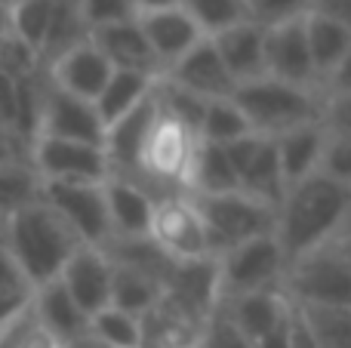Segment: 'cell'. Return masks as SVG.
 <instances>
[{
    "mask_svg": "<svg viewBox=\"0 0 351 348\" xmlns=\"http://www.w3.org/2000/svg\"><path fill=\"white\" fill-rule=\"evenodd\" d=\"M28 164L40 182H105L108 160L102 145L37 136L28 145Z\"/></svg>",
    "mask_w": 351,
    "mask_h": 348,
    "instance_id": "10",
    "label": "cell"
},
{
    "mask_svg": "<svg viewBox=\"0 0 351 348\" xmlns=\"http://www.w3.org/2000/svg\"><path fill=\"white\" fill-rule=\"evenodd\" d=\"M351 234L290 259L280 277V293L293 306H351Z\"/></svg>",
    "mask_w": 351,
    "mask_h": 348,
    "instance_id": "4",
    "label": "cell"
},
{
    "mask_svg": "<svg viewBox=\"0 0 351 348\" xmlns=\"http://www.w3.org/2000/svg\"><path fill=\"white\" fill-rule=\"evenodd\" d=\"M12 114H16V80L0 74V129L12 133Z\"/></svg>",
    "mask_w": 351,
    "mask_h": 348,
    "instance_id": "44",
    "label": "cell"
},
{
    "mask_svg": "<svg viewBox=\"0 0 351 348\" xmlns=\"http://www.w3.org/2000/svg\"><path fill=\"white\" fill-rule=\"evenodd\" d=\"M222 148L237 173L241 191H247L256 201H265V203H271V207H278L287 185H284V176H280L274 142L250 133V136H243V139L228 142V145H222Z\"/></svg>",
    "mask_w": 351,
    "mask_h": 348,
    "instance_id": "11",
    "label": "cell"
},
{
    "mask_svg": "<svg viewBox=\"0 0 351 348\" xmlns=\"http://www.w3.org/2000/svg\"><path fill=\"white\" fill-rule=\"evenodd\" d=\"M148 240L173 262H197V259H216V250L210 244L204 219H200L194 201L182 195H167L154 201Z\"/></svg>",
    "mask_w": 351,
    "mask_h": 348,
    "instance_id": "8",
    "label": "cell"
},
{
    "mask_svg": "<svg viewBox=\"0 0 351 348\" xmlns=\"http://www.w3.org/2000/svg\"><path fill=\"white\" fill-rule=\"evenodd\" d=\"M90 40L105 55L111 71H133V74H145V77H160V65L136 18L96 28L90 34Z\"/></svg>",
    "mask_w": 351,
    "mask_h": 348,
    "instance_id": "19",
    "label": "cell"
},
{
    "mask_svg": "<svg viewBox=\"0 0 351 348\" xmlns=\"http://www.w3.org/2000/svg\"><path fill=\"white\" fill-rule=\"evenodd\" d=\"M164 80L176 84L179 90L191 92V96L204 99V102H213V99H231L234 92V80L225 71L222 59H219L216 47H213L210 37L197 40L179 62H173L164 74Z\"/></svg>",
    "mask_w": 351,
    "mask_h": 348,
    "instance_id": "13",
    "label": "cell"
},
{
    "mask_svg": "<svg viewBox=\"0 0 351 348\" xmlns=\"http://www.w3.org/2000/svg\"><path fill=\"white\" fill-rule=\"evenodd\" d=\"M210 232L213 250L225 253L228 247L243 244V240L274 234V219L278 207L265 201H256L247 191H225V195H188Z\"/></svg>",
    "mask_w": 351,
    "mask_h": 348,
    "instance_id": "6",
    "label": "cell"
},
{
    "mask_svg": "<svg viewBox=\"0 0 351 348\" xmlns=\"http://www.w3.org/2000/svg\"><path fill=\"white\" fill-rule=\"evenodd\" d=\"M262 37H265V28H259L253 22H237L231 28L219 31L216 37H210L234 84H247V80H256L265 74Z\"/></svg>",
    "mask_w": 351,
    "mask_h": 348,
    "instance_id": "23",
    "label": "cell"
},
{
    "mask_svg": "<svg viewBox=\"0 0 351 348\" xmlns=\"http://www.w3.org/2000/svg\"><path fill=\"white\" fill-rule=\"evenodd\" d=\"M164 293L154 277L142 275L136 269H123V265L111 262V287H108V306L121 308V312L130 314H145L148 308L158 302V296Z\"/></svg>",
    "mask_w": 351,
    "mask_h": 348,
    "instance_id": "29",
    "label": "cell"
},
{
    "mask_svg": "<svg viewBox=\"0 0 351 348\" xmlns=\"http://www.w3.org/2000/svg\"><path fill=\"white\" fill-rule=\"evenodd\" d=\"M225 191H241L228 154L222 145L197 142V151H194L191 166H188L185 195H225Z\"/></svg>",
    "mask_w": 351,
    "mask_h": 348,
    "instance_id": "26",
    "label": "cell"
},
{
    "mask_svg": "<svg viewBox=\"0 0 351 348\" xmlns=\"http://www.w3.org/2000/svg\"><path fill=\"white\" fill-rule=\"evenodd\" d=\"M284 269H287V256L280 250V244L274 240V234H262V238L228 247L225 253L216 256L219 302L280 287Z\"/></svg>",
    "mask_w": 351,
    "mask_h": 348,
    "instance_id": "7",
    "label": "cell"
},
{
    "mask_svg": "<svg viewBox=\"0 0 351 348\" xmlns=\"http://www.w3.org/2000/svg\"><path fill=\"white\" fill-rule=\"evenodd\" d=\"M37 68H40V59H37L34 49L19 40L16 34L6 31V34L0 37V74L10 80H22V77H28V74H34Z\"/></svg>",
    "mask_w": 351,
    "mask_h": 348,
    "instance_id": "39",
    "label": "cell"
},
{
    "mask_svg": "<svg viewBox=\"0 0 351 348\" xmlns=\"http://www.w3.org/2000/svg\"><path fill=\"white\" fill-rule=\"evenodd\" d=\"M290 348H321L315 343V336L308 333L305 321L299 318V312L293 308V302H290Z\"/></svg>",
    "mask_w": 351,
    "mask_h": 348,
    "instance_id": "46",
    "label": "cell"
},
{
    "mask_svg": "<svg viewBox=\"0 0 351 348\" xmlns=\"http://www.w3.org/2000/svg\"><path fill=\"white\" fill-rule=\"evenodd\" d=\"M324 136H327V127H324L321 121H315V123H302V127H296V129H287V133L271 139L287 188L302 182L305 176H311V173L317 170Z\"/></svg>",
    "mask_w": 351,
    "mask_h": 348,
    "instance_id": "24",
    "label": "cell"
},
{
    "mask_svg": "<svg viewBox=\"0 0 351 348\" xmlns=\"http://www.w3.org/2000/svg\"><path fill=\"white\" fill-rule=\"evenodd\" d=\"M59 284L68 290L77 308L90 318L99 308L108 306V287H111V262L102 253V247L80 244L68 256V262L59 271Z\"/></svg>",
    "mask_w": 351,
    "mask_h": 348,
    "instance_id": "14",
    "label": "cell"
},
{
    "mask_svg": "<svg viewBox=\"0 0 351 348\" xmlns=\"http://www.w3.org/2000/svg\"><path fill=\"white\" fill-rule=\"evenodd\" d=\"M43 71H47L49 84H53L56 90L68 92V96H74V99H84V102H96L105 80L111 77V65L105 62V55L93 47V40L68 49L65 55H59V59H56L53 65H47Z\"/></svg>",
    "mask_w": 351,
    "mask_h": 348,
    "instance_id": "18",
    "label": "cell"
},
{
    "mask_svg": "<svg viewBox=\"0 0 351 348\" xmlns=\"http://www.w3.org/2000/svg\"><path fill=\"white\" fill-rule=\"evenodd\" d=\"M321 348H351V306H293Z\"/></svg>",
    "mask_w": 351,
    "mask_h": 348,
    "instance_id": "31",
    "label": "cell"
},
{
    "mask_svg": "<svg viewBox=\"0 0 351 348\" xmlns=\"http://www.w3.org/2000/svg\"><path fill=\"white\" fill-rule=\"evenodd\" d=\"M31 302V293H6L0 296V330L10 324L16 314H22Z\"/></svg>",
    "mask_w": 351,
    "mask_h": 348,
    "instance_id": "45",
    "label": "cell"
},
{
    "mask_svg": "<svg viewBox=\"0 0 351 348\" xmlns=\"http://www.w3.org/2000/svg\"><path fill=\"white\" fill-rule=\"evenodd\" d=\"M65 348H108V345H102L96 336H90V333H80L77 339H71Z\"/></svg>",
    "mask_w": 351,
    "mask_h": 348,
    "instance_id": "49",
    "label": "cell"
},
{
    "mask_svg": "<svg viewBox=\"0 0 351 348\" xmlns=\"http://www.w3.org/2000/svg\"><path fill=\"white\" fill-rule=\"evenodd\" d=\"M154 80L158 77H145V74H133V71H111L102 92H99L96 102H93L99 121H102V129H108L111 123L127 117L136 105L145 102V99L152 96Z\"/></svg>",
    "mask_w": 351,
    "mask_h": 348,
    "instance_id": "25",
    "label": "cell"
},
{
    "mask_svg": "<svg viewBox=\"0 0 351 348\" xmlns=\"http://www.w3.org/2000/svg\"><path fill=\"white\" fill-rule=\"evenodd\" d=\"M77 6H80V16H84L90 34L96 28H105V25H117V22L136 18L133 0H77Z\"/></svg>",
    "mask_w": 351,
    "mask_h": 348,
    "instance_id": "40",
    "label": "cell"
},
{
    "mask_svg": "<svg viewBox=\"0 0 351 348\" xmlns=\"http://www.w3.org/2000/svg\"><path fill=\"white\" fill-rule=\"evenodd\" d=\"M253 348H290V312L274 330H268L259 343H253Z\"/></svg>",
    "mask_w": 351,
    "mask_h": 348,
    "instance_id": "47",
    "label": "cell"
},
{
    "mask_svg": "<svg viewBox=\"0 0 351 348\" xmlns=\"http://www.w3.org/2000/svg\"><path fill=\"white\" fill-rule=\"evenodd\" d=\"M49 77L43 68L34 74L16 80V114H12V136L22 142L25 148L37 139L40 133V117H43V102H47Z\"/></svg>",
    "mask_w": 351,
    "mask_h": 348,
    "instance_id": "28",
    "label": "cell"
},
{
    "mask_svg": "<svg viewBox=\"0 0 351 348\" xmlns=\"http://www.w3.org/2000/svg\"><path fill=\"white\" fill-rule=\"evenodd\" d=\"M102 191H105L111 238H148V225H152V213L158 197L148 195L136 182H127V179H117V176L105 179Z\"/></svg>",
    "mask_w": 351,
    "mask_h": 348,
    "instance_id": "20",
    "label": "cell"
},
{
    "mask_svg": "<svg viewBox=\"0 0 351 348\" xmlns=\"http://www.w3.org/2000/svg\"><path fill=\"white\" fill-rule=\"evenodd\" d=\"M40 176L28 164V158L10 160V164L0 166V222L6 216L19 213L22 207L40 201Z\"/></svg>",
    "mask_w": 351,
    "mask_h": 348,
    "instance_id": "30",
    "label": "cell"
},
{
    "mask_svg": "<svg viewBox=\"0 0 351 348\" xmlns=\"http://www.w3.org/2000/svg\"><path fill=\"white\" fill-rule=\"evenodd\" d=\"M216 312H222L225 321H228L243 339L259 343L268 330H274V327L287 318L290 299L280 293V287H274V290H259V293L225 299L216 306Z\"/></svg>",
    "mask_w": 351,
    "mask_h": 348,
    "instance_id": "21",
    "label": "cell"
},
{
    "mask_svg": "<svg viewBox=\"0 0 351 348\" xmlns=\"http://www.w3.org/2000/svg\"><path fill=\"white\" fill-rule=\"evenodd\" d=\"M305 12L351 25V0H305Z\"/></svg>",
    "mask_w": 351,
    "mask_h": 348,
    "instance_id": "43",
    "label": "cell"
},
{
    "mask_svg": "<svg viewBox=\"0 0 351 348\" xmlns=\"http://www.w3.org/2000/svg\"><path fill=\"white\" fill-rule=\"evenodd\" d=\"M262 59H265L268 77L321 92L317 77H315V68H311L308 43H305L302 16L293 18V22L265 28V37H262Z\"/></svg>",
    "mask_w": 351,
    "mask_h": 348,
    "instance_id": "12",
    "label": "cell"
},
{
    "mask_svg": "<svg viewBox=\"0 0 351 348\" xmlns=\"http://www.w3.org/2000/svg\"><path fill=\"white\" fill-rule=\"evenodd\" d=\"M231 102L241 108L250 129L262 139H274L287 129H296L302 123H315L324 117V92L284 84L268 74L237 84L231 92Z\"/></svg>",
    "mask_w": 351,
    "mask_h": 348,
    "instance_id": "3",
    "label": "cell"
},
{
    "mask_svg": "<svg viewBox=\"0 0 351 348\" xmlns=\"http://www.w3.org/2000/svg\"><path fill=\"white\" fill-rule=\"evenodd\" d=\"M0 3H10V0H0Z\"/></svg>",
    "mask_w": 351,
    "mask_h": 348,
    "instance_id": "51",
    "label": "cell"
},
{
    "mask_svg": "<svg viewBox=\"0 0 351 348\" xmlns=\"http://www.w3.org/2000/svg\"><path fill=\"white\" fill-rule=\"evenodd\" d=\"M28 306H31V314L37 318V324L59 345H68L71 339H77L80 333H86V314L80 312L77 302L68 296V290L59 284V277L31 290Z\"/></svg>",
    "mask_w": 351,
    "mask_h": 348,
    "instance_id": "22",
    "label": "cell"
},
{
    "mask_svg": "<svg viewBox=\"0 0 351 348\" xmlns=\"http://www.w3.org/2000/svg\"><path fill=\"white\" fill-rule=\"evenodd\" d=\"M0 244L22 271L25 284L34 290L59 277L62 265L80 247V240L47 203L37 201L0 222Z\"/></svg>",
    "mask_w": 351,
    "mask_h": 348,
    "instance_id": "2",
    "label": "cell"
},
{
    "mask_svg": "<svg viewBox=\"0 0 351 348\" xmlns=\"http://www.w3.org/2000/svg\"><path fill=\"white\" fill-rule=\"evenodd\" d=\"M40 203H47L71 234L86 247H102L111 238L102 182H43Z\"/></svg>",
    "mask_w": 351,
    "mask_h": 348,
    "instance_id": "9",
    "label": "cell"
},
{
    "mask_svg": "<svg viewBox=\"0 0 351 348\" xmlns=\"http://www.w3.org/2000/svg\"><path fill=\"white\" fill-rule=\"evenodd\" d=\"M250 133H253V129H250L247 117L241 114V108H237L231 99H213V102L204 105V117H200V127H197L200 142L228 145V142H237Z\"/></svg>",
    "mask_w": 351,
    "mask_h": 348,
    "instance_id": "32",
    "label": "cell"
},
{
    "mask_svg": "<svg viewBox=\"0 0 351 348\" xmlns=\"http://www.w3.org/2000/svg\"><path fill=\"white\" fill-rule=\"evenodd\" d=\"M243 12H247V22L259 28H274V25L305 16V0H243Z\"/></svg>",
    "mask_w": 351,
    "mask_h": 348,
    "instance_id": "38",
    "label": "cell"
},
{
    "mask_svg": "<svg viewBox=\"0 0 351 348\" xmlns=\"http://www.w3.org/2000/svg\"><path fill=\"white\" fill-rule=\"evenodd\" d=\"M90 40V28H86L84 16H80L77 0H53V12H49V25L47 34L40 43V68L53 65L59 55H65L68 49L80 47V43Z\"/></svg>",
    "mask_w": 351,
    "mask_h": 348,
    "instance_id": "27",
    "label": "cell"
},
{
    "mask_svg": "<svg viewBox=\"0 0 351 348\" xmlns=\"http://www.w3.org/2000/svg\"><path fill=\"white\" fill-rule=\"evenodd\" d=\"M0 348H62V345L37 324V318L31 314L28 306L0 330Z\"/></svg>",
    "mask_w": 351,
    "mask_h": 348,
    "instance_id": "37",
    "label": "cell"
},
{
    "mask_svg": "<svg viewBox=\"0 0 351 348\" xmlns=\"http://www.w3.org/2000/svg\"><path fill=\"white\" fill-rule=\"evenodd\" d=\"M49 139H68V142H86V145H102V121H99L93 102L74 99L68 92L56 90L49 84L47 102H43V117H40V133Z\"/></svg>",
    "mask_w": 351,
    "mask_h": 348,
    "instance_id": "16",
    "label": "cell"
},
{
    "mask_svg": "<svg viewBox=\"0 0 351 348\" xmlns=\"http://www.w3.org/2000/svg\"><path fill=\"white\" fill-rule=\"evenodd\" d=\"M315 173H321V176L333 179V182L351 185V133L327 129Z\"/></svg>",
    "mask_w": 351,
    "mask_h": 348,
    "instance_id": "36",
    "label": "cell"
},
{
    "mask_svg": "<svg viewBox=\"0 0 351 348\" xmlns=\"http://www.w3.org/2000/svg\"><path fill=\"white\" fill-rule=\"evenodd\" d=\"M179 6L191 16L204 37H216L219 31L231 28L237 22H247L243 0H179Z\"/></svg>",
    "mask_w": 351,
    "mask_h": 348,
    "instance_id": "35",
    "label": "cell"
},
{
    "mask_svg": "<svg viewBox=\"0 0 351 348\" xmlns=\"http://www.w3.org/2000/svg\"><path fill=\"white\" fill-rule=\"evenodd\" d=\"M6 6L10 3H0V37L6 34Z\"/></svg>",
    "mask_w": 351,
    "mask_h": 348,
    "instance_id": "50",
    "label": "cell"
},
{
    "mask_svg": "<svg viewBox=\"0 0 351 348\" xmlns=\"http://www.w3.org/2000/svg\"><path fill=\"white\" fill-rule=\"evenodd\" d=\"M197 348H253L250 339H243L234 327L225 321L222 312H213L204 324V333H200V345Z\"/></svg>",
    "mask_w": 351,
    "mask_h": 348,
    "instance_id": "41",
    "label": "cell"
},
{
    "mask_svg": "<svg viewBox=\"0 0 351 348\" xmlns=\"http://www.w3.org/2000/svg\"><path fill=\"white\" fill-rule=\"evenodd\" d=\"M197 133L179 123L176 117H167L154 105V117L145 129V139L136 154V179L139 188H145L154 197L182 195L188 179V166L197 151Z\"/></svg>",
    "mask_w": 351,
    "mask_h": 348,
    "instance_id": "5",
    "label": "cell"
},
{
    "mask_svg": "<svg viewBox=\"0 0 351 348\" xmlns=\"http://www.w3.org/2000/svg\"><path fill=\"white\" fill-rule=\"evenodd\" d=\"M6 293H31V287L25 284L22 271L16 269V262H12L10 253L0 244V296H6Z\"/></svg>",
    "mask_w": 351,
    "mask_h": 348,
    "instance_id": "42",
    "label": "cell"
},
{
    "mask_svg": "<svg viewBox=\"0 0 351 348\" xmlns=\"http://www.w3.org/2000/svg\"><path fill=\"white\" fill-rule=\"evenodd\" d=\"M86 333L108 348H139V318L114 306H105L96 314H90Z\"/></svg>",
    "mask_w": 351,
    "mask_h": 348,
    "instance_id": "34",
    "label": "cell"
},
{
    "mask_svg": "<svg viewBox=\"0 0 351 348\" xmlns=\"http://www.w3.org/2000/svg\"><path fill=\"white\" fill-rule=\"evenodd\" d=\"M351 219V185L311 173L302 182L290 185L278 203L274 240L280 244L287 262L315 247L348 232Z\"/></svg>",
    "mask_w": 351,
    "mask_h": 348,
    "instance_id": "1",
    "label": "cell"
},
{
    "mask_svg": "<svg viewBox=\"0 0 351 348\" xmlns=\"http://www.w3.org/2000/svg\"><path fill=\"white\" fill-rule=\"evenodd\" d=\"M179 0H133L136 6V16L139 12H152V10H164V6H176Z\"/></svg>",
    "mask_w": 351,
    "mask_h": 348,
    "instance_id": "48",
    "label": "cell"
},
{
    "mask_svg": "<svg viewBox=\"0 0 351 348\" xmlns=\"http://www.w3.org/2000/svg\"><path fill=\"white\" fill-rule=\"evenodd\" d=\"M62 348H65V345H62Z\"/></svg>",
    "mask_w": 351,
    "mask_h": 348,
    "instance_id": "52",
    "label": "cell"
},
{
    "mask_svg": "<svg viewBox=\"0 0 351 348\" xmlns=\"http://www.w3.org/2000/svg\"><path fill=\"white\" fill-rule=\"evenodd\" d=\"M204 324V318L179 306L170 293H160L158 302L139 314V348H197Z\"/></svg>",
    "mask_w": 351,
    "mask_h": 348,
    "instance_id": "15",
    "label": "cell"
},
{
    "mask_svg": "<svg viewBox=\"0 0 351 348\" xmlns=\"http://www.w3.org/2000/svg\"><path fill=\"white\" fill-rule=\"evenodd\" d=\"M136 22H139L142 34H145L148 47H152L154 59H158L160 74H164L173 62H179L197 40H204L200 28L191 22V16H188L179 3L164 6V10L139 12Z\"/></svg>",
    "mask_w": 351,
    "mask_h": 348,
    "instance_id": "17",
    "label": "cell"
},
{
    "mask_svg": "<svg viewBox=\"0 0 351 348\" xmlns=\"http://www.w3.org/2000/svg\"><path fill=\"white\" fill-rule=\"evenodd\" d=\"M49 12H53V0H12L6 6V31L16 34L22 43H28L34 53H40Z\"/></svg>",
    "mask_w": 351,
    "mask_h": 348,
    "instance_id": "33",
    "label": "cell"
},
{
    "mask_svg": "<svg viewBox=\"0 0 351 348\" xmlns=\"http://www.w3.org/2000/svg\"><path fill=\"white\" fill-rule=\"evenodd\" d=\"M10 3H12V0H10Z\"/></svg>",
    "mask_w": 351,
    "mask_h": 348,
    "instance_id": "53",
    "label": "cell"
}]
</instances>
